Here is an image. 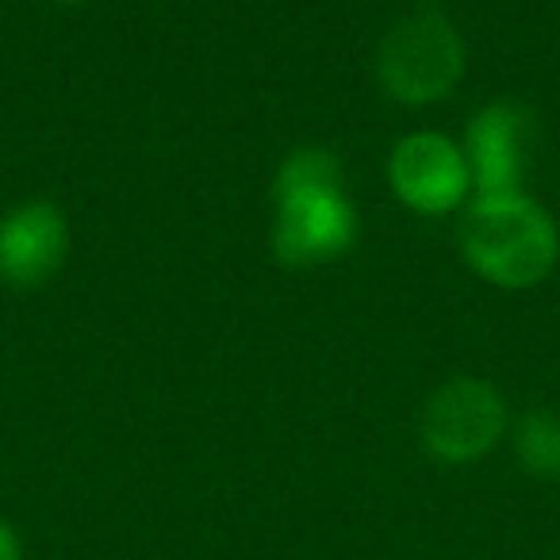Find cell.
Instances as JSON below:
<instances>
[{"label":"cell","mask_w":560,"mask_h":560,"mask_svg":"<svg viewBox=\"0 0 560 560\" xmlns=\"http://www.w3.org/2000/svg\"><path fill=\"white\" fill-rule=\"evenodd\" d=\"M272 249L289 265L335 261L358 238V211L342 188V165L330 150L304 147L277 173Z\"/></svg>","instance_id":"obj_1"},{"label":"cell","mask_w":560,"mask_h":560,"mask_svg":"<svg viewBox=\"0 0 560 560\" xmlns=\"http://www.w3.org/2000/svg\"><path fill=\"white\" fill-rule=\"evenodd\" d=\"M465 261L499 289H534L557 269L560 234L552 215L526 192L476 196L460 223Z\"/></svg>","instance_id":"obj_2"},{"label":"cell","mask_w":560,"mask_h":560,"mask_svg":"<svg viewBox=\"0 0 560 560\" xmlns=\"http://www.w3.org/2000/svg\"><path fill=\"white\" fill-rule=\"evenodd\" d=\"M376 73L384 93L399 104L422 108L445 101L465 73V43L445 16L419 12L392 27L388 39L381 43Z\"/></svg>","instance_id":"obj_3"},{"label":"cell","mask_w":560,"mask_h":560,"mask_svg":"<svg viewBox=\"0 0 560 560\" xmlns=\"http://www.w3.org/2000/svg\"><path fill=\"white\" fill-rule=\"evenodd\" d=\"M506 430V404L483 381H450L427 399L419 422L422 450L442 465H472L488 457Z\"/></svg>","instance_id":"obj_4"},{"label":"cell","mask_w":560,"mask_h":560,"mask_svg":"<svg viewBox=\"0 0 560 560\" xmlns=\"http://www.w3.org/2000/svg\"><path fill=\"white\" fill-rule=\"evenodd\" d=\"M392 192L419 215H445L465 203L468 188H472V173H468L465 150L453 139L434 131L407 135L388 162Z\"/></svg>","instance_id":"obj_5"},{"label":"cell","mask_w":560,"mask_h":560,"mask_svg":"<svg viewBox=\"0 0 560 560\" xmlns=\"http://www.w3.org/2000/svg\"><path fill=\"white\" fill-rule=\"evenodd\" d=\"M534 119L522 104L495 101L480 108L465 135V162L480 196L522 192V173L529 165Z\"/></svg>","instance_id":"obj_6"},{"label":"cell","mask_w":560,"mask_h":560,"mask_svg":"<svg viewBox=\"0 0 560 560\" xmlns=\"http://www.w3.org/2000/svg\"><path fill=\"white\" fill-rule=\"evenodd\" d=\"M70 249V226L47 200H27L0 219V280L35 289L58 272Z\"/></svg>","instance_id":"obj_7"},{"label":"cell","mask_w":560,"mask_h":560,"mask_svg":"<svg viewBox=\"0 0 560 560\" xmlns=\"http://www.w3.org/2000/svg\"><path fill=\"white\" fill-rule=\"evenodd\" d=\"M514 457L537 480H560V411L537 407L514 427Z\"/></svg>","instance_id":"obj_8"},{"label":"cell","mask_w":560,"mask_h":560,"mask_svg":"<svg viewBox=\"0 0 560 560\" xmlns=\"http://www.w3.org/2000/svg\"><path fill=\"white\" fill-rule=\"evenodd\" d=\"M0 560H24V545L4 518H0Z\"/></svg>","instance_id":"obj_9"},{"label":"cell","mask_w":560,"mask_h":560,"mask_svg":"<svg viewBox=\"0 0 560 560\" xmlns=\"http://www.w3.org/2000/svg\"><path fill=\"white\" fill-rule=\"evenodd\" d=\"M55 4H85V0H55Z\"/></svg>","instance_id":"obj_10"}]
</instances>
